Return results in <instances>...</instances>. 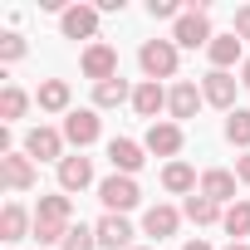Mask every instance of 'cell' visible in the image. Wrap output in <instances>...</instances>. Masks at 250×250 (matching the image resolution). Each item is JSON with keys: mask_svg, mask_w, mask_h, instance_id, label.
Returning a JSON list of instances; mask_svg holds the SVG:
<instances>
[{"mask_svg": "<svg viewBox=\"0 0 250 250\" xmlns=\"http://www.w3.org/2000/svg\"><path fill=\"white\" fill-rule=\"evenodd\" d=\"M206 59H211V69H226V74H230V64H245V40L216 35V40L206 44Z\"/></svg>", "mask_w": 250, "mask_h": 250, "instance_id": "e0dca14e", "label": "cell"}, {"mask_svg": "<svg viewBox=\"0 0 250 250\" xmlns=\"http://www.w3.org/2000/svg\"><path fill=\"white\" fill-rule=\"evenodd\" d=\"M235 177L250 187V152H240V157H235Z\"/></svg>", "mask_w": 250, "mask_h": 250, "instance_id": "d6a6232c", "label": "cell"}, {"mask_svg": "<svg viewBox=\"0 0 250 250\" xmlns=\"http://www.w3.org/2000/svg\"><path fill=\"white\" fill-rule=\"evenodd\" d=\"M98 201H103V211L108 216H128L138 201H143V187H138V177H103L98 182Z\"/></svg>", "mask_w": 250, "mask_h": 250, "instance_id": "6da1fadb", "label": "cell"}, {"mask_svg": "<svg viewBox=\"0 0 250 250\" xmlns=\"http://www.w3.org/2000/svg\"><path fill=\"white\" fill-rule=\"evenodd\" d=\"M216 35H211V15H206V5H191L177 25H172V44L177 49H206Z\"/></svg>", "mask_w": 250, "mask_h": 250, "instance_id": "7a4b0ae2", "label": "cell"}, {"mask_svg": "<svg viewBox=\"0 0 250 250\" xmlns=\"http://www.w3.org/2000/svg\"><path fill=\"white\" fill-rule=\"evenodd\" d=\"M79 69H83V79H93V83H108V79H118V49L113 44H88L83 54H79Z\"/></svg>", "mask_w": 250, "mask_h": 250, "instance_id": "52a82bcc", "label": "cell"}, {"mask_svg": "<svg viewBox=\"0 0 250 250\" xmlns=\"http://www.w3.org/2000/svg\"><path fill=\"white\" fill-rule=\"evenodd\" d=\"M59 30H64V40H88V44H98V5H69V10L59 15Z\"/></svg>", "mask_w": 250, "mask_h": 250, "instance_id": "ba28073f", "label": "cell"}, {"mask_svg": "<svg viewBox=\"0 0 250 250\" xmlns=\"http://www.w3.org/2000/svg\"><path fill=\"white\" fill-rule=\"evenodd\" d=\"M182 250H211V245H206V240H201V235H196V240H187V245H182Z\"/></svg>", "mask_w": 250, "mask_h": 250, "instance_id": "e575fe53", "label": "cell"}, {"mask_svg": "<svg viewBox=\"0 0 250 250\" xmlns=\"http://www.w3.org/2000/svg\"><path fill=\"white\" fill-rule=\"evenodd\" d=\"M25 49H30V44H25V35H15V30H10V35H0V59H5V64H20V59H25Z\"/></svg>", "mask_w": 250, "mask_h": 250, "instance_id": "f1b7e54d", "label": "cell"}, {"mask_svg": "<svg viewBox=\"0 0 250 250\" xmlns=\"http://www.w3.org/2000/svg\"><path fill=\"white\" fill-rule=\"evenodd\" d=\"M235 88H240V79L226 74V69H211V74L201 79V98H206L211 108H226V113H235Z\"/></svg>", "mask_w": 250, "mask_h": 250, "instance_id": "9c48e42d", "label": "cell"}, {"mask_svg": "<svg viewBox=\"0 0 250 250\" xmlns=\"http://www.w3.org/2000/svg\"><path fill=\"white\" fill-rule=\"evenodd\" d=\"M226 250H250V245H245V240H230V245H226Z\"/></svg>", "mask_w": 250, "mask_h": 250, "instance_id": "d590c367", "label": "cell"}, {"mask_svg": "<svg viewBox=\"0 0 250 250\" xmlns=\"http://www.w3.org/2000/svg\"><path fill=\"white\" fill-rule=\"evenodd\" d=\"M25 113H30V93L20 83H5L0 88V123H20Z\"/></svg>", "mask_w": 250, "mask_h": 250, "instance_id": "603a6c76", "label": "cell"}, {"mask_svg": "<svg viewBox=\"0 0 250 250\" xmlns=\"http://www.w3.org/2000/svg\"><path fill=\"white\" fill-rule=\"evenodd\" d=\"M0 182H5L10 191H30L40 182V172H35V162L25 152H5V157H0Z\"/></svg>", "mask_w": 250, "mask_h": 250, "instance_id": "4fadbf2b", "label": "cell"}, {"mask_svg": "<svg viewBox=\"0 0 250 250\" xmlns=\"http://www.w3.org/2000/svg\"><path fill=\"white\" fill-rule=\"evenodd\" d=\"M118 103H133V88L128 79H108V83H93V108H118Z\"/></svg>", "mask_w": 250, "mask_h": 250, "instance_id": "cb8c5ba5", "label": "cell"}, {"mask_svg": "<svg viewBox=\"0 0 250 250\" xmlns=\"http://www.w3.org/2000/svg\"><path fill=\"white\" fill-rule=\"evenodd\" d=\"M133 250H157V245H133Z\"/></svg>", "mask_w": 250, "mask_h": 250, "instance_id": "8d00e7d4", "label": "cell"}, {"mask_svg": "<svg viewBox=\"0 0 250 250\" xmlns=\"http://www.w3.org/2000/svg\"><path fill=\"white\" fill-rule=\"evenodd\" d=\"M93 235H98V250H133V226H128V216H98V226H93Z\"/></svg>", "mask_w": 250, "mask_h": 250, "instance_id": "30bf717a", "label": "cell"}, {"mask_svg": "<svg viewBox=\"0 0 250 250\" xmlns=\"http://www.w3.org/2000/svg\"><path fill=\"white\" fill-rule=\"evenodd\" d=\"M226 143L240 147V152H250V113H245V108L226 113Z\"/></svg>", "mask_w": 250, "mask_h": 250, "instance_id": "4316f807", "label": "cell"}, {"mask_svg": "<svg viewBox=\"0 0 250 250\" xmlns=\"http://www.w3.org/2000/svg\"><path fill=\"white\" fill-rule=\"evenodd\" d=\"M143 152H147V147H143V143H133V138H113V143H108V162H113V172H118V177H138V172H143V162H147Z\"/></svg>", "mask_w": 250, "mask_h": 250, "instance_id": "7c38bea8", "label": "cell"}, {"mask_svg": "<svg viewBox=\"0 0 250 250\" xmlns=\"http://www.w3.org/2000/svg\"><path fill=\"white\" fill-rule=\"evenodd\" d=\"M138 64H143V74L157 83V79H172V74H177V64H182V49H177L172 40H147V44L138 49Z\"/></svg>", "mask_w": 250, "mask_h": 250, "instance_id": "3957f363", "label": "cell"}, {"mask_svg": "<svg viewBox=\"0 0 250 250\" xmlns=\"http://www.w3.org/2000/svg\"><path fill=\"white\" fill-rule=\"evenodd\" d=\"M147 15H152V20H182L187 10L177 5V0H152V5H147Z\"/></svg>", "mask_w": 250, "mask_h": 250, "instance_id": "4dcf8cb0", "label": "cell"}, {"mask_svg": "<svg viewBox=\"0 0 250 250\" xmlns=\"http://www.w3.org/2000/svg\"><path fill=\"white\" fill-rule=\"evenodd\" d=\"M25 235H35V216L20 201H5V211H0V240H25Z\"/></svg>", "mask_w": 250, "mask_h": 250, "instance_id": "ac0fdd59", "label": "cell"}, {"mask_svg": "<svg viewBox=\"0 0 250 250\" xmlns=\"http://www.w3.org/2000/svg\"><path fill=\"white\" fill-rule=\"evenodd\" d=\"M230 35H235V40H250V5H240V10H235V20H230Z\"/></svg>", "mask_w": 250, "mask_h": 250, "instance_id": "1f68e13d", "label": "cell"}, {"mask_svg": "<svg viewBox=\"0 0 250 250\" xmlns=\"http://www.w3.org/2000/svg\"><path fill=\"white\" fill-rule=\"evenodd\" d=\"M69 216H74V201H69L64 191H49V196H40V206H35V221H54V226H69Z\"/></svg>", "mask_w": 250, "mask_h": 250, "instance_id": "7402d4cb", "label": "cell"}, {"mask_svg": "<svg viewBox=\"0 0 250 250\" xmlns=\"http://www.w3.org/2000/svg\"><path fill=\"white\" fill-rule=\"evenodd\" d=\"M162 108H167V88H162V83H152V79H143V83L133 88V113L157 123V113H162Z\"/></svg>", "mask_w": 250, "mask_h": 250, "instance_id": "ffe728a7", "label": "cell"}, {"mask_svg": "<svg viewBox=\"0 0 250 250\" xmlns=\"http://www.w3.org/2000/svg\"><path fill=\"white\" fill-rule=\"evenodd\" d=\"M162 187H167L172 196H196V187H201V182H196V172L177 157V162H167V167H162Z\"/></svg>", "mask_w": 250, "mask_h": 250, "instance_id": "44dd1931", "label": "cell"}, {"mask_svg": "<svg viewBox=\"0 0 250 250\" xmlns=\"http://www.w3.org/2000/svg\"><path fill=\"white\" fill-rule=\"evenodd\" d=\"M59 250H98L93 226H69V235H64V245H59Z\"/></svg>", "mask_w": 250, "mask_h": 250, "instance_id": "83f0119b", "label": "cell"}, {"mask_svg": "<svg viewBox=\"0 0 250 250\" xmlns=\"http://www.w3.org/2000/svg\"><path fill=\"white\" fill-rule=\"evenodd\" d=\"M35 103H40L44 113H64V118H69V113H74V108H69V103H74V88H69L64 79H44L40 93H35Z\"/></svg>", "mask_w": 250, "mask_h": 250, "instance_id": "d6986e66", "label": "cell"}, {"mask_svg": "<svg viewBox=\"0 0 250 250\" xmlns=\"http://www.w3.org/2000/svg\"><path fill=\"white\" fill-rule=\"evenodd\" d=\"M221 230H226L230 240H245V235H250V201H235V206H226V216H221Z\"/></svg>", "mask_w": 250, "mask_h": 250, "instance_id": "484cf974", "label": "cell"}, {"mask_svg": "<svg viewBox=\"0 0 250 250\" xmlns=\"http://www.w3.org/2000/svg\"><path fill=\"white\" fill-rule=\"evenodd\" d=\"M182 216H187L191 226H216V221H221L226 211H221V206H216L211 196H201V191H196V196H187V206H182Z\"/></svg>", "mask_w": 250, "mask_h": 250, "instance_id": "d4e9b609", "label": "cell"}, {"mask_svg": "<svg viewBox=\"0 0 250 250\" xmlns=\"http://www.w3.org/2000/svg\"><path fill=\"white\" fill-rule=\"evenodd\" d=\"M98 133H103V118H98V108H74V113L64 118V143H69L74 152L93 147V143H98Z\"/></svg>", "mask_w": 250, "mask_h": 250, "instance_id": "5b68a950", "label": "cell"}, {"mask_svg": "<svg viewBox=\"0 0 250 250\" xmlns=\"http://www.w3.org/2000/svg\"><path fill=\"white\" fill-rule=\"evenodd\" d=\"M177 226H182V211L177 206H147L143 211V235H152V240H167V235H177Z\"/></svg>", "mask_w": 250, "mask_h": 250, "instance_id": "2e32d148", "label": "cell"}, {"mask_svg": "<svg viewBox=\"0 0 250 250\" xmlns=\"http://www.w3.org/2000/svg\"><path fill=\"white\" fill-rule=\"evenodd\" d=\"M64 147H69V143H64V128H44V123H40V128L25 133V157H30V162H54V167H59V162L69 157Z\"/></svg>", "mask_w": 250, "mask_h": 250, "instance_id": "277c9868", "label": "cell"}, {"mask_svg": "<svg viewBox=\"0 0 250 250\" xmlns=\"http://www.w3.org/2000/svg\"><path fill=\"white\" fill-rule=\"evenodd\" d=\"M240 88H250V54H245V64H240Z\"/></svg>", "mask_w": 250, "mask_h": 250, "instance_id": "836d02e7", "label": "cell"}, {"mask_svg": "<svg viewBox=\"0 0 250 250\" xmlns=\"http://www.w3.org/2000/svg\"><path fill=\"white\" fill-rule=\"evenodd\" d=\"M182 143H187L182 123H172V118H157V123H147V138H143V147H147V152H157V157H172V162H177Z\"/></svg>", "mask_w": 250, "mask_h": 250, "instance_id": "8992f818", "label": "cell"}, {"mask_svg": "<svg viewBox=\"0 0 250 250\" xmlns=\"http://www.w3.org/2000/svg\"><path fill=\"white\" fill-rule=\"evenodd\" d=\"M64 235H69V226H54V221H35V240H40V245H64Z\"/></svg>", "mask_w": 250, "mask_h": 250, "instance_id": "f546056e", "label": "cell"}, {"mask_svg": "<svg viewBox=\"0 0 250 250\" xmlns=\"http://www.w3.org/2000/svg\"><path fill=\"white\" fill-rule=\"evenodd\" d=\"M201 88L191 83V79H182V83H172L167 88V113H172V123H187V118H196L201 113Z\"/></svg>", "mask_w": 250, "mask_h": 250, "instance_id": "8fae6325", "label": "cell"}, {"mask_svg": "<svg viewBox=\"0 0 250 250\" xmlns=\"http://www.w3.org/2000/svg\"><path fill=\"white\" fill-rule=\"evenodd\" d=\"M83 187H93V157L69 152V157L59 162V191L69 196V191H83Z\"/></svg>", "mask_w": 250, "mask_h": 250, "instance_id": "5bb4252c", "label": "cell"}, {"mask_svg": "<svg viewBox=\"0 0 250 250\" xmlns=\"http://www.w3.org/2000/svg\"><path fill=\"white\" fill-rule=\"evenodd\" d=\"M235 182H240L235 172L211 167V172H201V187H196V191H201V196H211L216 206H235V201H240V196H235Z\"/></svg>", "mask_w": 250, "mask_h": 250, "instance_id": "9a60e30c", "label": "cell"}]
</instances>
